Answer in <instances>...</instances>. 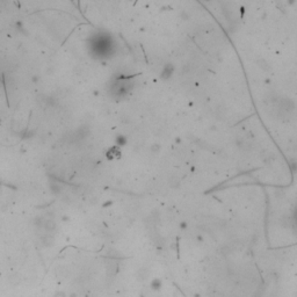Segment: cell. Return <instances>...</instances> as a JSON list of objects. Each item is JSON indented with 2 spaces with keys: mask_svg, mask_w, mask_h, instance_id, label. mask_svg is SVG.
Returning <instances> with one entry per match:
<instances>
[{
  "mask_svg": "<svg viewBox=\"0 0 297 297\" xmlns=\"http://www.w3.org/2000/svg\"><path fill=\"white\" fill-rule=\"evenodd\" d=\"M151 287H152V289H155V290H157V289H160V281H158V280H155V281H153V283L151 284Z\"/></svg>",
  "mask_w": 297,
  "mask_h": 297,
  "instance_id": "6da1fadb",
  "label": "cell"
}]
</instances>
